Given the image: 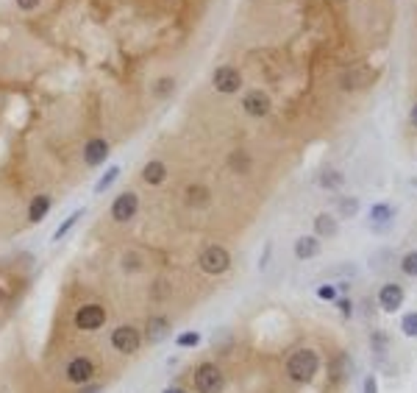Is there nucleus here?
Returning <instances> with one entry per match:
<instances>
[{"label":"nucleus","mask_w":417,"mask_h":393,"mask_svg":"<svg viewBox=\"0 0 417 393\" xmlns=\"http://www.w3.org/2000/svg\"><path fill=\"white\" fill-rule=\"evenodd\" d=\"M395 218V210L389 204H373L370 207V223L373 226H387Z\"/></svg>","instance_id":"nucleus-18"},{"label":"nucleus","mask_w":417,"mask_h":393,"mask_svg":"<svg viewBox=\"0 0 417 393\" xmlns=\"http://www.w3.org/2000/svg\"><path fill=\"white\" fill-rule=\"evenodd\" d=\"M400 271L406 276H417V251H409L403 259H400Z\"/></svg>","instance_id":"nucleus-25"},{"label":"nucleus","mask_w":417,"mask_h":393,"mask_svg":"<svg viewBox=\"0 0 417 393\" xmlns=\"http://www.w3.org/2000/svg\"><path fill=\"white\" fill-rule=\"evenodd\" d=\"M365 393H378V385H376V376H367V379H365Z\"/></svg>","instance_id":"nucleus-31"},{"label":"nucleus","mask_w":417,"mask_h":393,"mask_svg":"<svg viewBox=\"0 0 417 393\" xmlns=\"http://www.w3.org/2000/svg\"><path fill=\"white\" fill-rule=\"evenodd\" d=\"M409 120H411V125H414V128H417V103H414V106H411V112H409Z\"/></svg>","instance_id":"nucleus-33"},{"label":"nucleus","mask_w":417,"mask_h":393,"mask_svg":"<svg viewBox=\"0 0 417 393\" xmlns=\"http://www.w3.org/2000/svg\"><path fill=\"white\" fill-rule=\"evenodd\" d=\"M317 296H320L323 301H334V299H336V288H334V285H323V288L317 290Z\"/></svg>","instance_id":"nucleus-29"},{"label":"nucleus","mask_w":417,"mask_h":393,"mask_svg":"<svg viewBox=\"0 0 417 393\" xmlns=\"http://www.w3.org/2000/svg\"><path fill=\"white\" fill-rule=\"evenodd\" d=\"M111 221H117V223H131L133 218H136V212H139V195L133 192V190H125V192H120L117 199L111 201Z\"/></svg>","instance_id":"nucleus-3"},{"label":"nucleus","mask_w":417,"mask_h":393,"mask_svg":"<svg viewBox=\"0 0 417 393\" xmlns=\"http://www.w3.org/2000/svg\"><path fill=\"white\" fill-rule=\"evenodd\" d=\"M164 393H184V390H181V387H167Z\"/></svg>","instance_id":"nucleus-35"},{"label":"nucleus","mask_w":417,"mask_h":393,"mask_svg":"<svg viewBox=\"0 0 417 393\" xmlns=\"http://www.w3.org/2000/svg\"><path fill=\"white\" fill-rule=\"evenodd\" d=\"M200 343V335L197 332H184V335H178V346L181 349H192V346H197Z\"/></svg>","instance_id":"nucleus-27"},{"label":"nucleus","mask_w":417,"mask_h":393,"mask_svg":"<svg viewBox=\"0 0 417 393\" xmlns=\"http://www.w3.org/2000/svg\"><path fill=\"white\" fill-rule=\"evenodd\" d=\"M320 184H323L325 190H339V187L345 184V176H342L339 170H323V173H320Z\"/></svg>","instance_id":"nucleus-20"},{"label":"nucleus","mask_w":417,"mask_h":393,"mask_svg":"<svg viewBox=\"0 0 417 393\" xmlns=\"http://www.w3.org/2000/svg\"><path fill=\"white\" fill-rule=\"evenodd\" d=\"M400 332L406 338H417V312H406L400 318Z\"/></svg>","instance_id":"nucleus-22"},{"label":"nucleus","mask_w":417,"mask_h":393,"mask_svg":"<svg viewBox=\"0 0 417 393\" xmlns=\"http://www.w3.org/2000/svg\"><path fill=\"white\" fill-rule=\"evenodd\" d=\"M356 210H359V201H356V199H342V201H339V215H342V218H354Z\"/></svg>","instance_id":"nucleus-26"},{"label":"nucleus","mask_w":417,"mask_h":393,"mask_svg":"<svg viewBox=\"0 0 417 393\" xmlns=\"http://www.w3.org/2000/svg\"><path fill=\"white\" fill-rule=\"evenodd\" d=\"M122 265H125V271H139V268H142V259H139V254L128 251V254H125V262H122Z\"/></svg>","instance_id":"nucleus-28"},{"label":"nucleus","mask_w":417,"mask_h":393,"mask_svg":"<svg viewBox=\"0 0 417 393\" xmlns=\"http://www.w3.org/2000/svg\"><path fill=\"white\" fill-rule=\"evenodd\" d=\"M228 168H231L234 173H248V170H250V157H248L245 151H234V154L228 157Z\"/></svg>","instance_id":"nucleus-19"},{"label":"nucleus","mask_w":417,"mask_h":393,"mask_svg":"<svg viewBox=\"0 0 417 393\" xmlns=\"http://www.w3.org/2000/svg\"><path fill=\"white\" fill-rule=\"evenodd\" d=\"M317 254H320V237H312V234L298 237V243H295V256L298 259H312Z\"/></svg>","instance_id":"nucleus-16"},{"label":"nucleus","mask_w":417,"mask_h":393,"mask_svg":"<svg viewBox=\"0 0 417 393\" xmlns=\"http://www.w3.org/2000/svg\"><path fill=\"white\" fill-rule=\"evenodd\" d=\"M212 84H215V90L223 92V95L239 92V87H242V73H239L237 68H231V64H220V68L215 70V76H212Z\"/></svg>","instance_id":"nucleus-6"},{"label":"nucleus","mask_w":417,"mask_h":393,"mask_svg":"<svg viewBox=\"0 0 417 393\" xmlns=\"http://www.w3.org/2000/svg\"><path fill=\"white\" fill-rule=\"evenodd\" d=\"M117 179H120V168H117V165H111V168H109V170L103 173V179H100V181L95 184V195L106 192V190H109V187H111V184H114Z\"/></svg>","instance_id":"nucleus-21"},{"label":"nucleus","mask_w":417,"mask_h":393,"mask_svg":"<svg viewBox=\"0 0 417 393\" xmlns=\"http://www.w3.org/2000/svg\"><path fill=\"white\" fill-rule=\"evenodd\" d=\"M200 268L208 274V276H220L231 268V254L223 248V245H206L200 251Z\"/></svg>","instance_id":"nucleus-2"},{"label":"nucleus","mask_w":417,"mask_h":393,"mask_svg":"<svg viewBox=\"0 0 417 393\" xmlns=\"http://www.w3.org/2000/svg\"><path fill=\"white\" fill-rule=\"evenodd\" d=\"M95 376V363L89 357H73L67 363V379L76 382V385H84V382H92Z\"/></svg>","instance_id":"nucleus-9"},{"label":"nucleus","mask_w":417,"mask_h":393,"mask_svg":"<svg viewBox=\"0 0 417 393\" xmlns=\"http://www.w3.org/2000/svg\"><path fill=\"white\" fill-rule=\"evenodd\" d=\"M339 307H342V312H345V315L351 312V301H339Z\"/></svg>","instance_id":"nucleus-34"},{"label":"nucleus","mask_w":417,"mask_h":393,"mask_svg":"<svg viewBox=\"0 0 417 393\" xmlns=\"http://www.w3.org/2000/svg\"><path fill=\"white\" fill-rule=\"evenodd\" d=\"M173 90H175V79H173V76H164V79H159V81L153 84V95H156V98H167Z\"/></svg>","instance_id":"nucleus-23"},{"label":"nucleus","mask_w":417,"mask_h":393,"mask_svg":"<svg viewBox=\"0 0 417 393\" xmlns=\"http://www.w3.org/2000/svg\"><path fill=\"white\" fill-rule=\"evenodd\" d=\"M109 154H111V145H109V140H103V137H92V140L84 145V162H87L89 168L103 165V162L109 159Z\"/></svg>","instance_id":"nucleus-10"},{"label":"nucleus","mask_w":417,"mask_h":393,"mask_svg":"<svg viewBox=\"0 0 417 393\" xmlns=\"http://www.w3.org/2000/svg\"><path fill=\"white\" fill-rule=\"evenodd\" d=\"M167 332H170V321H167L164 315H156V318H151V321H148L145 335H148V341H151V343L164 341V338H167Z\"/></svg>","instance_id":"nucleus-15"},{"label":"nucleus","mask_w":417,"mask_h":393,"mask_svg":"<svg viewBox=\"0 0 417 393\" xmlns=\"http://www.w3.org/2000/svg\"><path fill=\"white\" fill-rule=\"evenodd\" d=\"M106 323V310L100 304H84L76 312V326L81 332H98L100 326Z\"/></svg>","instance_id":"nucleus-5"},{"label":"nucleus","mask_w":417,"mask_h":393,"mask_svg":"<svg viewBox=\"0 0 417 393\" xmlns=\"http://www.w3.org/2000/svg\"><path fill=\"white\" fill-rule=\"evenodd\" d=\"M317 371H320V360H317V354L309 352V349H301V352H295V354L287 360V374H290V379L298 382V385H309V382L317 376Z\"/></svg>","instance_id":"nucleus-1"},{"label":"nucleus","mask_w":417,"mask_h":393,"mask_svg":"<svg viewBox=\"0 0 417 393\" xmlns=\"http://www.w3.org/2000/svg\"><path fill=\"white\" fill-rule=\"evenodd\" d=\"M373 346H387V335H373Z\"/></svg>","instance_id":"nucleus-32"},{"label":"nucleus","mask_w":417,"mask_h":393,"mask_svg":"<svg viewBox=\"0 0 417 393\" xmlns=\"http://www.w3.org/2000/svg\"><path fill=\"white\" fill-rule=\"evenodd\" d=\"M50 207H53V199H50L47 192L34 195L31 204H28V223H39V221H45V215L50 212Z\"/></svg>","instance_id":"nucleus-12"},{"label":"nucleus","mask_w":417,"mask_h":393,"mask_svg":"<svg viewBox=\"0 0 417 393\" xmlns=\"http://www.w3.org/2000/svg\"><path fill=\"white\" fill-rule=\"evenodd\" d=\"M242 109H245V114H250V117H267L270 109H272V103H270V95H267L264 90H250V92H245V98H242Z\"/></svg>","instance_id":"nucleus-8"},{"label":"nucleus","mask_w":417,"mask_h":393,"mask_svg":"<svg viewBox=\"0 0 417 393\" xmlns=\"http://www.w3.org/2000/svg\"><path fill=\"white\" fill-rule=\"evenodd\" d=\"M14 3H17L20 12H34V9L42 3V0H14Z\"/></svg>","instance_id":"nucleus-30"},{"label":"nucleus","mask_w":417,"mask_h":393,"mask_svg":"<svg viewBox=\"0 0 417 393\" xmlns=\"http://www.w3.org/2000/svg\"><path fill=\"white\" fill-rule=\"evenodd\" d=\"M81 215H84V210H76L73 215H70V218H67V221H64V223H61V226L56 229V234H53V240H61V237H64V234H67L70 229H73V226H76V223L81 221Z\"/></svg>","instance_id":"nucleus-24"},{"label":"nucleus","mask_w":417,"mask_h":393,"mask_svg":"<svg viewBox=\"0 0 417 393\" xmlns=\"http://www.w3.org/2000/svg\"><path fill=\"white\" fill-rule=\"evenodd\" d=\"M334 234H336V221H334V215H328V212L317 215V218H314V237H334Z\"/></svg>","instance_id":"nucleus-17"},{"label":"nucleus","mask_w":417,"mask_h":393,"mask_svg":"<svg viewBox=\"0 0 417 393\" xmlns=\"http://www.w3.org/2000/svg\"><path fill=\"white\" fill-rule=\"evenodd\" d=\"M184 201H186V207L200 210V207H206L208 201H212V192H208L206 184H189L186 192H184Z\"/></svg>","instance_id":"nucleus-13"},{"label":"nucleus","mask_w":417,"mask_h":393,"mask_svg":"<svg viewBox=\"0 0 417 393\" xmlns=\"http://www.w3.org/2000/svg\"><path fill=\"white\" fill-rule=\"evenodd\" d=\"M164 179H167V165H164L162 159H151V162L142 168V181H145V184L156 187V184H162Z\"/></svg>","instance_id":"nucleus-14"},{"label":"nucleus","mask_w":417,"mask_h":393,"mask_svg":"<svg viewBox=\"0 0 417 393\" xmlns=\"http://www.w3.org/2000/svg\"><path fill=\"white\" fill-rule=\"evenodd\" d=\"M6 301V290H0V304H3Z\"/></svg>","instance_id":"nucleus-36"},{"label":"nucleus","mask_w":417,"mask_h":393,"mask_svg":"<svg viewBox=\"0 0 417 393\" xmlns=\"http://www.w3.org/2000/svg\"><path fill=\"white\" fill-rule=\"evenodd\" d=\"M139 343H142V338H139V332L133 330L131 323H122V326H117V330L111 332V346L120 354H136Z\"/></svg>","instance_id":"nucleus-7"},{"label":"nucleus","mask_w":417,"mask_h":393,"mask_svg":"<svg viewBox=\"0 0 417 393\" xmlns=\"http://www.w3.org/2000/svg\"><path fill=\"white\" fill-rule=\"evenodd\" d=\"M223 387V371L215 363H203L195 371V390L197 393H217Z\"/></svg>","instance_id":"nucleus-4"},{"label":"nucleus","mask_w":417,"mask_h":393,"mask_svg":"<svg viewBox=\"0 0 417 393\" xmlns=\"http://www.w3.org/2000/svg\"><path fill=\"white\" fill-rule=\"evenodd\" d=\"M378 304H381L384 312H398L400 304H403V288L395 285V282L384 285V288L378 290Z\"/></svg>","instance_id":"nucleus-11"}]
</instances>
